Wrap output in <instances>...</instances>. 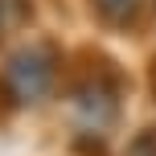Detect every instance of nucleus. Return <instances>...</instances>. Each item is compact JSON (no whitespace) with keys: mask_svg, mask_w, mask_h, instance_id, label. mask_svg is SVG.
<instances>
[{"mask_svg":"<svg viewBox=\"0 0 156 156\" xmlns=\"http://www.w3.org/2000/svg\"><path fill=\"white\" fill-rule=\"evenodd\" d=\"M8 82H12L8 90H12L21 103L37 99V94L49 90V62L37 54V49H29V54H21L12 66H8Z\"/></svg>","mask_w":156,"mask_h":156,"instance_id":"obj_1","label":"nucleus"},{"mask_svg":"<svg viewBox=\"0 0 156 156\" xmlns=\"http://www.w3.org/2000/svg\"><path fill=\"white\" fill-rule=\"evenodd\" d=\"M136 4H140V0H99L103 16H111V21H123V16H132V12H136Z\"/></svg>","mask_w":156,"mask_h":156,"instance_id":"obj_2","label":"nucleus"},{"mask_svg":"<svg viewBox=\"0 0 156 156\" xmlns=\"http://www.w3.org/2000/svg\"><path fill=\"white\" fill-rule=\"evenodd\" d=\"M132 156H156V132H148V136H140V140L132 144Z\"/></svg>","mask_w":156,"mask_h":156,"instance_id":"obj_3","label":"nucleus"}]
</instances>
